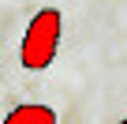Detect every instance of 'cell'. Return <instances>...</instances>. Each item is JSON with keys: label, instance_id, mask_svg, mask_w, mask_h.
Segmentation results:
<instances>
[{"label": "cell", "instance_id": "1", "mask_svg": "<svg viewBox=\"0 0 127 124\" xmlns=\"http://www.w3.org/2000/svg\"><path fill=\"white\" fill-rule=\"evenodd\" d=\"M60 30H64V15L56 8H41L30 19V26L23 34V45H19V64L26 72H45L52 60H56Z\"/></svg>", "mask_w": 127, "mask_h": 124}, {"label": "cell", "instance_id": "2", "mask_svg": "<svg viewBox=\"0 0 127 124\" xmlns=\"http://www.w3.org/2000/svg\"><path fill=\"white\" fill-rule=\"evenodd\" d=\"M4 124H56V113L41 102H26V105H15L4 117Z\"/></svg>", "mask_w": 127, "mask_h": 124}, {"label": "cell", "instance_id": "3", "mask_svg": "<svg viewBox=\"0 0 127 124\" xmlns=\"http://www.w3.org/2000/svg\"><path fill=\"white\" fill-rule=\"evenodd\" d=\"M120 124H127V120H120Z\"/></svg>", "mask_w": 127, "mask_h": 124}]
</instances>
